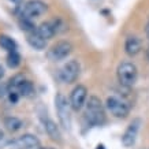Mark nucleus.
<instances>
[{"mask_svg": "<svg viewBox=\"0 0 149 149\" xmlns=\"http://www.w3.org/2000/svg\"><path fill=\"white\" fill-rule=\"evenodd\" d=\"M145 32H146V36H148V38H149V22L146 23V27H145Z\"/></svg>", "mask_w": 149, "mask_h": 149, "instance_id": "nucleus-21", "label": "nucleus"}, {"mask_svg": "<svg viewBox=\"0 0 149 149\" xmlns=\"http://www.w3.org/2000/svg\"><path fill=\"white\" fill-rule=\"evenodd\" d=\"M21 26H22V30H25V32H34V25H33L32 19L21 18Z\"/></svg>", "mask_w": 149, "mask_h": 149, "instance_id": "nucleus-19", "label": "nucleus"}, {"mask_svg": "<svg viewBox=\"0 0 149 149\" xmlns=\"http://www.w3.org/2000/svg\"><path fill=\"white\" fill-rule=\"evenodd\" d=\"M47 11V4L41 0H29L25 4L21 6V18H27L32 19L36 18L41 14H44Z\"/></svg>", "mask_w": 149, "mask_h": 149, "instance_id": "nucleus-6", "label": "nucleus"}, {"mask_svg": "<svg viewBox=\"0 0 149 149\" xmlns=\"http://www.w3.org/2000/svg\"><path fill=\"white\" fill-rule=\"evenodd\" d=\"M105 105H107V109L109 112L116 118H126L129 115V112H130V104H129V101L116 95L109 96L107 99Z\"/></svg>", "mask_w": 149, "mask_h": 149, "instance_id": "nucleus-4", "label": "nucleus"}, {"mask_svg": "<svg viewBox=\"0 0 149 149\" xmlns=\"http://www.w3.org/2000/svg\"><path fill=\"white\" fill-rule=\"evenodd\" d=\"M3 137H4V134H3V131H1V130H0V141H1V140H3Z\"/></svg>", "mask_w": 149, "mask_h": 149, "instance_id": "nucleus-23", "label": "nucleus"}, {"mask_svg": "<svg viewBox=\"0 0 149 149\" xmlns=\"http://www.w3.org/2000/svg\"><path fill=\"white\" fill-rule=\"evenodd\" d=\"M44 129H45L47 134H48V137H49L52 141H55V142H62V133H60V130H59L58 125L52 120V119H49V118H45L44 119Z\"/></svg>", "mask_w": 149, "mask_h": 149, "instance_id": "nucleus-11", "label": "nucleus"}, {"mask_svg": "<svg viewBox=\"0 0 149 149\" xmlns=\"http://www.w3.org/2000/svg\"><path fill=\"white\" fill-rule=\"evenodd\" d=\"M10 1H13L15 4H19V3H21V0H10Z\"/></svg>", "mask_w": 149, "mask_h": 149, "instance_id": "nucleus-22", "label": "nucleus"}, {"mask_svg": "<svg viewBox=\"0 0 149 149\" xmlns=\"http://www.w3.org/2000/svg\"><path fill=\"white\" fill-rule=\"evenodd\" d=\"M40 146V141L33 134H23L11 142V149H36Z\"/></svg>", "mask_w": 149, "mask_h": 149, "instance_id": "nucleus-9", "label": "nucleus"}, {"mask_svg": "<svg viewBox=\"0 0 149 149\" xmlns=\"http://www.w3.org/2000/svg\"><path fill=\"white\" fill-rule=\"evenodd\" d=\"M97 149H104V146H103V145H99V146H97Z\"/></svg>", "mask_w": 149, "mask_h": 149, "instance_id": "nucleus-24", "label": "nucleus"}, {"mask_svg": "<svg viewBox=\"0 0 149 149\" xmlns=\"http://www.w3.org/2000/svg\"><path fill=\"white\" fill-rule=\"evenodd\" d=\"M125 52L129 56H136L141 52V41L138 37L130 36L125 41Z\"/></svg>", "mask_w": 149, "mask_h": 149, "instance_id": "nucleus-12", "label": "nucleus"}, {"mask_svg": "<svg viewBox=\"0 0 149 149\" xmlns=\"http://www.w3.org/2000/svg\"><path fill=\"white\" fill-rule=\"evenodd\" d=\"M88 99V89L84 85H77L70 95V105L74 111H79Z\"/></svg>", "mask_w": 149, "mask_h": 149, "instance_id": "nucleus-8", "label": "nucleus"}, {"mask_svg": "<svg viewBox=\"0 0 149 149\" xmlns=\"http://www.w3.org/2000/svg\"><path fill=\"white\" fill-rule=\"evenodd\" d=\"M3 77H4V68L0 66V79H1Z\"/></svg>", "mask_w": 149, "mask_h": 149, "instance_id": "nucleus-20", "label": "nucleus"}, {"mask_svg": "<svg viewBox=\"0 0 149 149\" xmlns=\"http://www.w3.org/2000/svg\"><path fill=\"white\" fill-rule=\"evenodd\" d=\"M55 108H56V113H58L60 125L66 130H70V126H71L70 108H71V105H70V101L67 103V99L62 93H58V95L55 96Z\"/></svg>", "mask_w": 149, "mask_h": 149, "instance_id": "nucleus-3", "label": "nucleus"}, {"mask_svg": "<svg viewBox=\"0 0 149 149\" xmlns=\"http://www.w3.org/2000/svg\"><path fill=\"white\" fill-rule=\"evenodd\" d=\"M33 84L30 81H26V79H23L21 82V85L18 86V89L17 92L19 93V96H29L30 93H33Z\"/></svg>", "mask_w": 149, "mask_h": 149, "instance_id": "nucleus-17", "label": "nucleus"}, {"mask_svg": "<svg viewBox=\"0 0 149 149\" xmlns=\"http://www.w3.org/2000/svg\"><path fill=\"white\" fill-rule=\"evenodd\" d=\"M140 126H141V120L140 119H134L127 126L126 130H125V133L122 136V144L126 148H130V146L134 145V142L137 140V136H138V131H140Z\"/></svg>", "mask_w": 149, "mask_h": 149, "instance_id": "nucleus-10", "label": "nucleus"}, {"mask_svg": "<svg viewBox=\"0 0 149 149\" xmlns=\"http://www.w3.org/2000/svg\"><path fill=\"white\" fill-rule=\"evenodd\" d=\"M71 52H72V45L70 41H59L49 49L48 56L55 62H59V60L66 59Z\"/></svg>", "mask_w": 149, "mask_h": 149, "instance_id": "nucleus-7", "label": "nucleus"}, {"mask_svg": "<svg viewBox=\"0 0 149 149\" xmlns=\"http://www.w3.org/2000/svg\"><path fill=\"white\" fill-rule=\"evenodd\" d=\"M116 77L119 84L123 86H133L137 81L138 77V70L137 66L133 64L131 62H123L118 66Z\"/></svg>", "mask_w": 149, "mask_h": 149, "instance_id": "nucleus-2", "label": "nucleus"}, {"mask_svg": "<svg viewBox=\"0 0 149 149\" xmlns=\"http://www.w3.org/2000/svg\"><path fill=\"white\" fill-rule=\"evenodd\" d=\"M22 120L19 119V118L17 116H7L4 118V126L6 129L8 131H11V133H14V131H18L21 127H22Z\"/></svg>", "mask_w": 149, "mask_h": 149, "instance_id": "nucleus-15", "label": "nucleus"}, {"mask_svg": "<svg viewBox=\"0 0 149 149\" xmlns=\"http://www.w3.org/2000/svg\"><path fill=\"white\" fill-rule=\"evenodd\" d=\"M27 42L30 44L32 48H34V49H37V51L45 49V47H47V40H44L42 37L38 36L36 33V30L27 34Z\"/></svg>", "mask_w": 149, "mask_h": 149, "instance_id": "nucleus-14", "label": "nucleus"}, {"mask_svg": "<svg viewBox=\"0 0 149 149\" xmlns=\"http://www.w3.org/2000/svg\"><path fill=\"white\" fill-rule=\"evenodd\" d=\"M36 33L40 37H42L44 40H49L55 36L56 30H55V26L52 22H44L36 29Z\"/></svg>", "mask_w": 149, "mask_h": 149, "instance_id": "nucleus-13", "label": "nucleus"}, {"mask_svg": "<svg viewBox=\"0 0 149 149\" xmlns=\"http://www.w3.org/2000/svg\"><path fill=\"white\" fill-rule=\"evenodd\" d=\"M0 47L6 49L7 52H14V51H17V42L14 38H11L10 36H6V34H1L0 36Z\"/></svg>", "mask_w": 149, "mask_h": 149, "instance_id": "nucleus-16", "label": "nucleus"}, {"mask_svg": "<svg viewBox=\"0 0 149 149\" xmlns=\"http://www.w3.org/2000/svg\"><path fill=\"white\" fill-rule=\"evenodd\" d=\"M7 64H8V67H11V68H17L19 64H21V55H19L17 51L8 52V55H7Z\"/></svg>", "mask_w": 149, "mask_h": 149, "instance_id": "nucleus-18", "label": "nucleus"}, {"mask_svg": "<svg viewBox=\"0 0 149 149\" xmlns=\"http://www.w3.org/2000/svg\"><path fill=\"white\" fill-rule=\"evenodd\" d=\"M146 55H148V58H149V48L146 49Z\"/></svg>", "mask_w": 149, "mask_h": 149, "instance_id": "nucleus-25", "label": "nucleus"}, {"mask_svg": "<svg viewBox=\"0 0 149 149\" xmlns=\"http://www.w3.org/2000/svg\"><path fill=\"white\" fill-rule=\"evenodd\" d=\"M86 118L91 125L101 126L105 123V111L103 103L97 96H91L86 103Z\"/></svg>", "mask_w": 149, "mask_h": 149, "instance_id": "nucleus-1", "label": "nucleus"}, {"mask_svg": "<svg viewBox=\"0 0 149 149\" xmlns=\"http://www.w3.org/2000/svg\"><path fill=\"white\" fill-rule=\"evenodd\" d=\"M79 71H81V66L78 63V60H68L67 63L59 70L58 77L63 84H72L79 77Z\"/></svg>", "mask_w": 149, "mask_h": 149, "instance_id": "nucleus-5", "label": "nucleus"}]
</instances>
